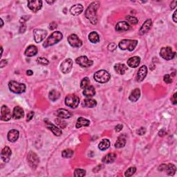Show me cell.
Returning a JSON list of instances; mask_svg holds the SVG:
<instances>
[{"instance_id": "cell-52", "label": "cell", "mask_w": 177, "mask_h": 177, "mask_svg": "<svg viewBox=\"0 0 177 177\" xmlns=\"http://www.w3.org/2000/svg\"><path fill=\"white\" fill-rule=\"evenodd\" d=\"M172 102L173 103V105H176V103H177V100H176V93H174V95H173V96H172Z\"/></svg>"}, {"instance_id": "cell-31", "label": "cell", "mask_w": 177, "mask_h": 177, "mask_svg": "<svg viewBox=\"0 0 177 177\" xmlns=\"http://www.w3.org/2000/svg\"><path fill=\"white\" fill-rule=\"evenodd\" d=\"M90 125V121L86 119L85 118L80 117L78 118L76 123V125H75V127L77 129L80 128L82 127H88V125Z\"/></svg>"}, {"instance_id": "cell-18", "label": "cell", "mask_w": 177, "mask_h": 177, "mask_svg": "<svg viewBox=\"0 0 177 177\" xmlns=\"http://www.w3.org/2000/svg\"><path fill=\"white\" fill-rule=\"evenodd\" d=\"M147 74H148V68L146 66L143 65L138 70L137 76H136V81L138 82H142L145 78Z\"/></svg>"}, {"instance_id": "cell-24", "label": "cell", "mask_w": 177, "mask_h": 177, "mask_svg": "<svg viewBox=\"0 0 177 177\" xmlns=\"http://www.w3.org/2000/svg\"><path fill=\"white\" fill-rule=\"evenodd\" d=\"M115 71L120 75H124L128 70L127 66L122 63H118L114 65Z\"/></svg>"}, {"instance_id": "cell-7", "label": "cell", "mask_w": 177, "mask_h": 177, "mask_svg": "<svg viewBox=\"0 0 177 177\" xmlns=\"http://www.w3.org/2000/svg\"><path fill=\"white\" fill-rule=\"evenodd\" d=\"M160 55L164 60H170L175 57L176 53L173 51V50L171 47H163L161 49Z\"/></svg>"}, {"instance_id": "cell-22", "label": "cell", "mask_w": 177, "mask_h": 177, "mask_svg": "<svg viewBox=\"0 0 177 177\" xmlns=\"http://www.w3.org/2000/svg\"><path fill=\"white\" fill-rule=\"evenodd\" d=\"M130 29V25L127 22H119L116 24V31H127Z\"/></svg>"}, {"instance_id": "cell-48", "label": "cell", "mask_w": 177, "mask_h": 177, "mask_svg": "<svg viewBox=\"0 0 177 177\" xmlns=\"http://www.w3.org/2000/svg\"><path fill=\"white\" fill-rule=\"evenodd\" d=\"M29 18H30V16H23L21 19H20L19 22L21 24H25L26 23V22L29 20Z\"/></svg>"}, {"instance_id": "cell-4", "label": "cell", "mask_w": 177, "mask_h": 177, "mask_svg": "<svg viewBox=\"0 0 177 177\" xmlns=\"http://www.w3.org/2000/svg\"><path fill=\"white\" fill-rule=\"evenodd\" d=\"M9 87L11 92L17 93V94H20L26 91V85L14 80L10 81L9 83Z\"/></svg>"}, {"instance_id": "cell-37", "label": "cell", "mask_w": 177, "mask_h": 177, "mask_svg": "<svg viewBox=\"0 0 177 177\" xmlns=\"http://www.w3.org/2000/svg\"><path fill=\"white\" fill-rule=\"evenodd\" d=\"M73 155V151L70 150V149H67V150H65L62 151V156L63 158H71Z\"/></svg>"}, {"instance_id": "cell-51", "label": "cell", "mask_w": 177, "mask_h": 177, "mask_svg": "<svg viewBox=\"0 0 177 177\" xmlns=\"http://www.w3.org/2000/svg\"><path fill=\"white\" fill-rule=\"evenodd\" d=\"M176 6H177V1L172 2L171 4H170V9L173 10L174 9H176Z\"/></svg>"}, {"instance_id": "cell-5", "label": "cell", "mask_w": 177, "mask_h": 177, "mask_svg": "<svg viewBox=\"0 0 177 177\" xmlns=\"http://www.w3.org/2000/svg\"><path fill=\"white\" fill-rule=\"evenodd\" d=\"M93 77L96 82L104 84V83H107L110 80L111 75L107 71L100 70L94 73Z\"/></svg>"}, {"instance_id": "cell-26", "label": "cell", "mask_w": 177, "mask_h": 177, "mask_svg": "<svg viewBox=\"0 0 177 177\" xmlns=\"http://www.w3.org/2000/svg\"><path fill=\"white\" fill-rule=\"evenodd\" d=\"M141 63V58L138 56L131 57L127 60V64L131 68H136Z\"/></svg>"}, {"instance_id": "cell-49", "label": "cell", "mask_w": 177, "mask_h": 177, "mask_svg": "<svg viewBox=\"0 0 177 177\" xmlns=\"http://www.w3.org/2000/svg\"><path fill=\"white\" fill-rule=\"evenodd\" d=\"M33 116H34V112H30L29 113H28V115H27L26 120L28 121V122H29L30 120H32V118H33Z\"/></svg>"}, {"instance_id": "cell-1", "label": "cell", "mask_w": 177, "mask_h": 177, "mask_svg": "<svg viewBox=\"0 0 177 177\" xmlns=\"http://www.w3.org/2000/svg\"><path fill=\"white\" fill-rule=\"evenodd\" d=\"M100 3L98 2H92L85 11V17L89 20L92 24H96L98 22L97 10L99 8Z\"/></svg>"}, {"instance_id": "cell-9", "label": "cell", "mask_w": 177, "mask_h": 177, "mask_svg": "<svg viewBox=\"0 0 177 177\" xmlns=\"http://www.w3.org/2000/svg\"><path fill=\"white\" fill-rule=\"evenodd\" d=\"M34 40L36 43H40L42 42L47 35V31L44 29H37L34 30L33 32Z\"/></svg>"}, {"instance_id": "cell-23", "label": "cell", "mask_w": 177, "mask_h": 177, "mask_svg": "<svg viewBox=\"0 0 177 177\" xmlns=\"http://www.w3.org/2000/svg\"><path fill=\"white\" fill-rule=\"evenodd\" d=\"M83 9H84V8H83V6H82V5L80 4H78L73 5V6L70 9V12L73 16H78L82 13L83 11Z\"/></svg>"}, {"instance_id": "cell-16", "label": "cell", "mask_w": 177, "mask_h": 177, "mask_svg": "<svg viewBox=\"0 0 177 177\" xmlns=\"http://www.w3.org/2000/svg\"><path fill=\"white\" fill-rule=\"evenodd\" d=\"M151 26H152V21L151 19H147L146 21L143 24L142 26L141 27L140 30H139V34L141 35H144L148 33L151 29Z\"/></svg>"}, {"instance_id": "cell-6", "label": "cell", "mask_w": 177, "mask_h": 177, "mask_svg": "<svg viewBox=\"0 0 177 177\" xmlns=\"http://www.w3.org/2000/svg\"><path fill=\"white\" fill-rule=\"evenodd\" d=\"M80 103V98L75 94H69L65 98V105L69 107L75 109Z\"/></svg>"}, {"instance_id": "cell-56", "label": "cell", "mask_w": 177, "mask_h": 177, "mask_svg": "<svg viewBox=\"0 0 177 177\" xmlns=\"http://www.w3.org/2000/svg\"><path fill=\"white\" fill-rule=\"evenodd\" d=\"M176 12H177V11H175L174 12V14H173V17H172V19H173V21L175 22V23H176L177 22V19H176Z\"/></svg>"}, {"instance_id": "cell-36", "label": "cell", "mask_w": 177, "mask_h": 177, "mask_svg": "<svg viewBox=\"0 0 177 177\" xmlns=\"http://www.w3.org/2000/svg\"><path fill=\"white\" fill-rule=\"evenodd\" d=\"M49 99L52 101L57 100L60 97V93L56 90H52L49 93Z\"/></svg>"}, {"instance_id": "cell-28", "label": "cell", "mask_w": 177, "mask_h": 177, "mask_svg": "<svg viewBox=\"0 0 177 177\" xmlns=\"http://www.w3.org/2000/svg\"><path fill=\"white\" fill-rule=\"evenodd\" d=\"M82 93H83V95H85V96L87 97V98H91V97L93 96V95H95V88L93 87V86L89 85L88 87L84 88Z\"/></svg>"}, {"instance_id": "cell-12", "label": "cell", "mask_w": 177, "mask_h": 177, "mask_svg": "<svg viewBox=\"0 0 177 177\" xmlns=\"http://www.w3.org/2000/svg\"><path fill=\"white\" fill-rule=\"evenodd\" d=\"M73 67V61L70 58H67L64 61H63L60 64V70L63 73H69L71 72Z\"/></svg>"}, {"instance_id": "cell-27", "label": "cell", "mask_w": 177, "mask_h": 177, "mask_svg": "<svg viewBox=\"0 0 177 177\" xmlns=\"http://www.w3.org/2000/svg\"><path fill=\"white\" fill-rule=\"evenodd\" d=\"M141 97V90L138 88H136L135 89H134L131 92V94L129 97V100L131 102H136Z\"/></svg>"}, {"instance_id": "cell-39", "label": "cell", "mask_w": 177, "mask_h": 177, "mask_svg": "<svg viewBox=\"0 0 177 177\" xmlns=\"http://www.w3.org/2000/svg\"><path fill=\"white\" fill-rule=\"evenodd\" d=\"M126 19H127V21L128 22L127 23L129 24H131L132 25H136L138 24V19L136 18V17H134V16H128L126 17Z\"/></svg>"}, {"instance_id": "cell-59", "label": "cell", "mask_w": 177, "mask_h": 177, "mask_svg": "<svg viewBox=\"0 0 177 177\" xmlns=\"http://www.w3.org/2000/svg\"><path fill=\"white\" fill-rule=\"evenodd\" d=\"M1 27H3V25H4V21H3V19H2L1 18Z\"/></svg>"}, {"instance_id": "cell-41", "label": "cell", "mask_w": 177, "mask_h": 177, "mask_svg": "<svg viewBox=\"0 0 177 177\" xmlns=\"http://www.w3.org/2000/svg\"><path fill=\"white\" fill-rule=\"evenodd\" d=\"M136 172V168H135V167H131V168H130L127 171L125 172V176L127 177H130L132 176L133 174H134Z\"/></svg>"}, {"instance_id": "cell-19", "label": "cell", "mask_w": 177, "mask_h": 177, "mask_svg": "<svg viewBox=\"0 0 177 177\" xmlns=\"http://www.w3.org/2000/svg\"><path fill=\"white\" fill-rule=\"evenodd\" d=\"M45 123H46V125L47 127L49 129V130L52 131L53 133H54V134L55 136H59L62 134V131L60 130V128L57 127L56 126L54 125V124H52L51 123L49 122V121H47V120H44Z\"/></svg>"}, {"instance_id": "cell-55", "label": "cell", "mask_w": 177, "mask_h": 177, "mask_svg": "<svg viewBox=\"0 0 177 177\" xmlns=\"http://www.w3.org/2000/svg\"><path fill=\"white\" fill-rule=\"evenodd\" d=\"M166 131L164 130H161L159 131V132H158V136H161V137H163L164 136H165L166 135Z\"/></svg>"}, {"instance_id": "cell-13", "label": "cell", "mask_w": 177, "mask_h": 177, "mask_svg": "<svg viewBox=\"0 0 177 177\" xmlns=\"http://www.w3.org/2000/svg\"><path fill=\"white\" fill-rule=\"evenodd\" d=\"M12 115L11 109L6 105H2L1 108V120L3 121H9L11 119Z\"/></svg>"}, {"instance_id": "cell-42", "label": "cell", "mask_w": 177, "mask_h": 177, "mask_svg": "<svg viewBox=\"0 0 177 177\" xmlns=\"http://www.w3.org/2000/svg\"><path fill=\"white\" fill-rule=\"evenodd\" d=\"M86 174V171L82 169H75L74 171V176H85Z\"/></svg>"}, {"instance_id": "cell-29", "label": "cell", "mask_w": 177, "mask_h": 177, "mask_svg": "<svg viewBox=\"0 0 177 177\" xmlns=\"http://www.w3.org/2000/svg\"><path fill=\"white\" fill-rule=\"evenodd\" d=\"M116 158V154L114 153H109L107 154V155H105L104 157L102 158V163L106 164H109L112 163L114 162Z\"/></svg>"}, {"instance_id": "cell-32", "label": "cell", "mask_w": 177, "mask_h": 177, "mask_svg": "<svg viewBox=\"0 0 177 177\" xmlns=\"http://www.w3.org/2000/svg\"><path fill=\"white\" fill-rule=\"evenodd\" d=\"M126 145V138L125 137V136L122 135L120 136L118 138L117 141L115 143V148H124Z\"/></svg>"}, {"instance_id": "cell-14", "label": "cell", "mask_w": 177, "mask_h": 177, "mask_svg": "<svg viewBox=\"0 0 177 177\" xmlns=\"http://www.w3.org/2000/svg\"><path fill=\"white\" fill-rule=\"evenodd\" d=\"M28 7H29L31 11L33 12H37L42 9V1H41V0L29 1L28 2Z\"/></svg>"}, {"instance_id": "cell-54", "label": "cell", "mask_w": 177, "mask_h": 177, "mask_svg": "<svg viewBox=\"0 0 177 177\" xmlns=\"http://www.w3.org/2000/svg\"><path fill=\"white\" fill-rule=\"evenodd\" d=\"M7 64V60H2L0 63V67L3 68L4 67H6V65Z\"/></svg>"}, {"instance_id": "cell-25", "label": "cell", "mask_w": 177, "mask_h": 177, "mask_svg": "<svg viewBox=\"0 0 177 177\" xmlns=\"http://www.w3.org/2000/svg\"><path fill=\"white\" fill-rule=\"evenodd\" d=\"M37 52H38L37 48L34 46V45H31V46L27 47L26 49L25 50L24 54L27 57H33L36 55L37 54Z\"/></svg>"}, {"instance_id": "cell-45", "label": "cell", "mask_w": 177, "mask_h": 177, "mask_svg": "<svg viewBox=\"0 0 177 177\" xmlns=\"http://www.w3.org/2000/svg\"><path fill=\"white\" fill-rule=\"evenodd\" d=\"M116 48H117V45H116L115 43H110L107 47L108 50H110V51H114L116 49Z\"/></svg>"}, {"instance_id": "cell-30", "label": "cell", "mask_w": 177, "mask_h": 177, "mask_svg": "<svg viewBox=\"0 0 177 177\" xmlns=\"http://www.w3.org/2000/svg\"><path fill=\"white\" fill-rule=\"evenodd\" d=\"M82 105L85 107L87 108H93L95 107V106L97 105V102L96 100L94 99H92V98H85V99L83 100Z\"/></svg>"}, {"instance_id": "cell-46", "label": "cell", "mask_w": 177, "mask_h": 177, "mask_svg": "<svg viewBox=\"0 0 177 177\" xmlns=\"http://www.w3.org/2000/svg\"><path fill=\"white\" fill-rule=\"evenodd\" d=\"M26 30V24H21V26L19 28V33H24Z\"/></svg>"}, {"instance_id": "cell-8", "label": "cell", "mask_w": 177, "mask_h": 177, "mask_svg": "<svg viewBox=\"0 0 177 177\" xmlns=\"http://www.w3.org/2000/svg\"><path fill=\"white\" fill-rule=\"evenodd\" d=\"M27 161L32 169H36L40 163V159L36 154L33 151H30L27 156Z\"/></svg>"}, {"instance_id": "cell-38", "label": "cell", "mask_w": 177, "mask_h": 177, "mask_svg": "<svg viewBox=\"0 0 177 177\" xmlns=\"http://www.w3.org/2000/svg\"><path fill=\"white\" fill-rule=\"evenodd\" d=\"M90 85V80L88 77H85L83 78L80 82V87L82 88H85Z\"/></svg>"}, {"instance_id": "cell-43", "label": "cell", "mask_w": 177, "mask_h": 177, "mask_svg": "<svg viewBox=\"0 0 177 177\" xmlns=\"http://www.w3.org/2000/svg\"><path fill=\"white\" fill-rule=\"evenodd\" d=\"M36 61L37 64H41V65H48L49 64V61L45 57H38Z\"/></svg>"}, {"instance_id": "cell-50", "label": "cell", "mask_w": 177, "mask_h": 177, "mask_svg": "<svg viewBox=\"0 0 177 177\" xmlns=\"http://www.w3.org/2000/svg\"><path fill=\"white\" fill-rule=\"evenodd\" d=\"M57 24L56 22H52L51 23H50V25H49L50 29H51V30H54V29H56V28H57Z\"/></svg>"}, {"instance_id": "cell-11", "label": "cell", "mask_w": 177, "mask_h": 177, "mask_svg": "<svg viewBox=\"0 0 177 177\" xmlns=\"http://www.w3.org/2000/svg\"><path fill=\"white\" fill-rule=\"evenodd\" d=\"M75 62H76L78 65H80V67L84 68L92 67L93 64V62L92 60H88V58L87 56H85V55L78 57L77 59L75 60Z\"/></svg>"}, {"instance_id": "cell-53", "label": "cell", "mask_w": 177, "mask_h": 177, "mask_svg": "<svg viewBox=\"0 0 177 177\" xmlns=\"http://www.w3.org/2000/svg\"><path fill=\"white\" fill-rule=\"evenodd\" d=\"M123 125H116V127H115V130L116 132H120V131L123 130Z\"/></svg>"}, {"instance_id": "cell-20", "label": "cell", "mask_w": 177, "mask_h": 177, "mask_svg": "<svg viewBox=\"0 0 177 177\" xmlns=\"http://www.w3.org/2000/svg\"><path fill=\"white\" fill-rule=\"evenodd\" d=\"M24 116V112L23 110V109L22 107H19V106H17L14 108L13 109V113H12V118L16 120L20 119V118H23Z\"/></svg>"}, {"instance_id": "cell-10", "label": "cell", "mask_w": 177, "mask_h": 177, "mask_svg": "<svg viewBox=\"0 0 177 177\" xmlns=\"http://www.w3.org/2000/svg\"><path fill=\"white\" fill-rule=\"evenodd\" d=\"M68 42L71 46L75 48H79L82 45V40L75 34H71L68 37Z\"/></svg>"}, {"instance_id": "cell-57", "label": "cell", "mask_w": 177, "mask_h": 177, "mask_svg": "<svg viewBox=\"0 0 177 177\" xmlns=\"http://www.w3.org/2000/svg\"><path fill=\"white\" fill-rule=\"evenodd\" d=\"M26 74L28 75H32L33 74V71L32 70H28L26 71Z\"/></svg>"}, {"instance_id": "cell-58", "label": "cell", "mask_w": 177, "mask_h": 177, "mask_svg": "<svg viewBox=\"0 0 177 177\" xmlns=\"http://www.w3.org/2000/svg\"><path fill=\"white\" fill-rule=\"evenodd\" d=\"M47 2L49 4H53L55 3V1H47Z\"/></svg>"}, {"instance_id": "cell-40", "label": "cell", "mask_w": 177, "mask_h": 177, "mask_svg": "<svg viewBox=\"0 0 177 177\" xmlns=\"http://www.w3.org/2000/svg\"><path fill=\"white\" fill-rule=\"evenodd\" d=\"M55 123H56L57 125L62 129H64L67 126V123H66L65 121L62 120V118H56V119L55 120Z\"/></svg>"}, {"instance_id": "cell-17", "label": "cell", "mask_w": 177, "mask_h": 177, "mask_svg": "<svg viewBox=\"0 0 177 177\" xmlns=\"http://www.w3.org/2000/svg\"><path fill=\"white\" fill-rule=\"evenodd\" d=\"M55 114L58 118H62V119H67V118H69L72 116V113H71L69 111L64 109H59L55 112Z\"/></svg>"}, {"instance_id": "cell-3", "label": "cell", "mask_w": 177, "mask_h": 177, "mask_svg": "<svg viewBox=\"0 0 177 177\" xmlns=\"http://www.w3.org/2000/svg\"><path fill=\"white\" fill-rule=\"evenodd\" d=\"M138 44V41L136 40H123L119 42L118 47L123 50H128L130 51H133Z\"/></svg>"}, {"instance_id": "cell-35", "label": "cell", "mask_w": 177, "mask_h": 177, "mask_svg": "<svg viewBox=\"0 0 177 177\" xmlns=\"http://www.w3.org/2000/svg\"><path fill=\"white\" fill-rule=\"evenodd\" d=\"M110 147V141L108 139H103L101 141V142L98 145V148L100 149L101 151H105Z\"/></svg>"}, {"instance_id": "cell-34", "label": "cell", "mask_w": 177, "mask_h": 177, "mask_svg": "<svg viewBox=\"0 0 177 177\" xmlns=\"http://www.w3.org/2000/svg\"><path fill=\"white\" fill-rule=\"evenodd\" d=\"M176 166L172 163H169L168 165H166L165 171L167 172V174L169 176H173L174 174L176 173Z\"/></svg>"}, {"instance_id": "cell-47", "label": "cell", "mask_w": 177, "mask_h": 177, "mask_svg": "<svg viewBox=\"0 0 177 177\" xmlns=\"http://www.w3.org/2000/svg\"><path fill=\"white\" fill-rule=\"evenodd\" d=\"M146 132V129L145 127H141L139 130L137 131V134L138 135H144Z\"/></svg>"}, {"instance_id": "cell-15", "label": "cell", "mask_w": 177, "mask_h": 177, "mask_svg": "<svg viewBox=\"0 0 177 177\" xmlns=\"http://www.w3.org/2000/svg\"><path fill=\"white\" fill-rule=\"evenodd\" d=\"M11 154L12 151L11 150V148H10L9 146H6L3 150H2L1 152L2 160L3 161L4 163H8L10 161V159H11Z\"/></svg>"}, {"instance_id": "cell-21", "label": "cell", "mask_w": 177, "mask_h": 177, "mask_svg": "<svg viewBox=\"0 0 177 177\" xmlns=\"http://www.w3.org/2000/svg\"><path fill=\"white\" fill-rule=\"evenodd\" d=\"M19 131L16 130H11L9 131L8 136H7V138H8V140L11 143H15L16 141H17V139L19 138Z\"/></svg>"}, {"instance_id": "cell-2", "label": "cell", "mask_w": 177, "mask_h": 177, "mask_svg": "<svg viewBox=\"0 0 177 177\" xmlns=\"http://www.w3.org/2000/svg\"><path fill=\"white\" fill-rule=\"evenodd\" d=\"M63 35L61 32L60 31L54 32L46 40H45L44 44H43V47L48 48L49 47H51L53 45L57 44V43L61 41Z\"/></svg>"}, {"instance_id": "cell-44", "label": "cell", "mask_w": 177, "mask_h": 177, "mask_svg": "<svg viewBox=\"0 0 177 177\" xmlns=\"http://www.w3.org/2000/svg\"><path fill=\"white\" fill-rule=\"evenodd\" d=\"M163 80H164V82L167 83V84H170V83L172 82V81H173L172 78V75L169 74H166L164 75Z\"/></svg>"}, {"instance_id": "cell-33", "label": "cell", "mask_w": 177, "mask_h": 177, "mask_svg": "<svg viewBox=\"0 0 177 177\" xmlns=\"http://www.w3.org/2000/svg\"><path fill=\"white\" fill-rule=\"evenodd\" d=\"M88 38L89 41L93 43V44H96V43L100 42V37L99 35L97 33V32L93 31L91 32L89 35H88Z\"/></svg>"}]
</instances>
